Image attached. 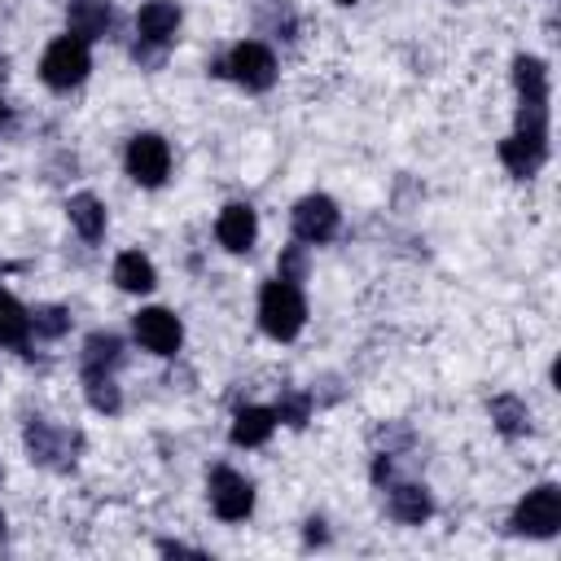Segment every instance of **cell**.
Instances as JSON below:
<instances>
[{"mask_svg":"<svg viewBox=\"0 0 561 561\" xmlns=\"http://www.w3.org/2000/svg\"><path fill=\"white\" fill-rule=\"evenodd\" d=\"M486 412H491V425H495L504 438L530 434V408H526L517 394H495V399L486 403Z\"/></svg>","mask_w":561,"mask_h":561,"instance_id":"obj_19","label":"cell"},{"mask_svg":"<svg viewBox=\"0 0 561 561\" xmlns=\"http://www.w3.org/2000/svg\"><path fill=\"white\" fill-rule=\"evenodd\" d=\"M66 22H70V35L79 39H105L110 26H114V4L110 0H70L66 9Z\"/></svg>","mask_w":561,"mask_h":561,"instance_id":"obj_13","label":"cell"},{"mask_svg":"<svg viewBox=\"0 0 561 561\" xmlns=\"http://www.w3.org/2000/svg\"><path fill=\"white\" fill-rule=\"evenodd\" d=\"M307 543H324V522L320 517L307 522Z\"/></svg>","mask_w":561,"mask_h":561,"instance_id":"obj_27","label":"cell"},{"mask_svg":"<svg viewBox=\"0 0 561 561\" xmlns=\"http://www.w3.org/2000/svg\"><path fill=\"white\" fill-rule=\"evenodd\" d=\"M0 478H4V469H0Z\"/></svg>","mask_w":561,"mask_h":561,"instance_id":"obj_32","label":"cell"},{"mask_svg":"<svg viewBox=\"0 0 561 561\" xmlns=\"http://www.w3.org/2000/svg\"><path fill=\"white\" fill-rule=\"evenodd\" d=\"M4 75H9V61H4V57H0V83H4Z\"/></svg>","mask_w":561,"mask_h":561,"instance_id":"obj_28","label":"cell"},{"mask_svg":"<svg viewBox=\"0 0 561 561\" xmlns=\"http://www.w3.org/2000/svg\"><path fill=\"white\" fill-rule=\"evenodd\" d=\"M26 342H31V311L9 289H0V346L22 351Z\"/></svg>","mask_w":561,"mask_h":561,"instance_id":"obj_20","label":"cell"},{"mask_svg":"<svg viewBox=\"0 0 561 561\" xmlns=\"http://www.w3.org/2000/svg\"><path fill=\"white\" fill-rule=\"evenodd\" d=\"M390 473H394V460H390V451H381L373 460V482H390Z\"/></svg>","mask_w":561,"mask_h":561,"instance_id":"obj_26","label":"cell"},{"mask_svg":"<svg viewBox=\"0 0 561 561\" xmlns=\"http://www.w3.org/2000/svg\"><path fill=\"white\" fill-rule=\"evenodd\" d=\"M175 31H180V4L175 0L140 4V13H136V35H140L136 57H149V48H167L175 39Z\"/></svg>","mask_w":561,"mask_h":561,"instance_id":"obj_9","label":"cell"},{"mask_svg":"<svg viewBox=\"0 0 561 561\" xmlns=\"http://www.w3.org/2000/svg\"><path fill=\"white\" fill-rule=\"evenodd\" d=\"M131 329H136V342H140L145 351H153V355H175L180 342H184L180 316L167 311V307H145V311H136Z\"/></svg>","mask_w":561,"mask_h":561,"instance_id":"obj_10","label":"cell"},{"mask_svg":"<svg viewBox=\"0 0 561 561\" xmlns=\"http://www.w3.org/2000/svg\"><path fill=\"white\" fill-rule=\"evenodd\" d=\"M114 285L127 289V294H149L158 285V272H153V263L140 250H123L114 259Z\"/></svg>","mask_w":561,"mask_h":561,"instance_id":"obj_17","label":"cell"},{"mask_svg":"<svg viewBox=\"0 0 561 561\" xmlns=\"http://www.w3.org/2000/svg\"><path fill=\"white\" fill-rule=\"evenodd\" d=\"M31 329H35L39 337H61V333L70 329V311H66V307H35V311H31Z\"/></svg>","mask_w":561,"mask_h":561,"instance_id":"obj_23","label":"cell"},{"mask_svg":"<svg viewBox=\"0 0 561 561\" xmlns=\"http://www.w3.org/2000/svg\"><path fill=\"white\" fill-rule=\"evenodd\" d=\"M513 83H517V131L548 136V66L522 53L513 61Z\"/></svg>","mask_w":561,"mask_h":561,"instance_id":"obj_2","label":"cell"},{"mask_svg":"<svg viewBox=\"0 0 561 561\" xmlns=\"http://www.w3.org/2000/svg\"><path fill=\"white\" fill-rule=\"evenodd\" d=\"M390 517L394 522H403V526H421L430 513H434V500H430V491L425 486H416V482H399V486H390Z\"/></svg>","mask_w":561,"mask_h":561,"instance_id":"obj_15","label":"cell"},{"mask_svg":"<svg viewBox=\"0 0 561 561\" xmlns=\"http://www.w3.org/2000/svg\"><path fill=\"white\" fill-rule=\"evenodd\" d=\"M276 430V408H241L232 416V443L237 447H263Z\"/></svg>","mask_w":561,"mask_h":561,"instance_id":"obj_18","label":"cell"},{"mask_svg":"<svg viewBox=\"0 0 561 561\" xmlns=\"http://www.w3.org/2000/svg\"><path fill=\"white\" fill-rule=\"evenodd\" d=\"M66 447H70V434L66 430L48 425L44 416H31L26 421V451H31V460L57 465V456H66Z\"/></svg>","mask_w":561,"mask_h":561,"instance_id":"obj_14","label":"cell"},{"mask_svg":"<svg viewBox=\"0 0 561 561\" xmlns=\"http://www.w3.org/2000/svg\"><path fill=\"white\" fill-rule=\"evenodd\" d=\"M259 324L267 337L276 342H294L307 324V302H302V289L294 280H280L272 276L263 289H259Z\"/></svg>","mask_w":561,"mask_h":561,"instance_id":"obj_1","label":"cell"},{"mask_svg":"<svg viewBox=\"0 0 561 561\" xmlns=\"http://www.w3.org/2000/svg\"><path fill=\"white\" fill-rule=\"evenodd\" d=\"M259 237V215L250 202H228L215 219V241L228 250V254H245Z\"/></svg>","mask_w":561,"mask_h":561,"instance_id":"obj_11","label":"cell"},{"mask_svg":"<svg viewBox=\"0 0 561 561\" xmlns=\"http://www.w3.org/2000/svg\"><path fill=\"white\" fill-rule=\"evenodd\" d=\"M83 394H88V403H92L96 412H105V416H114V412L123 408V394H118V386H114L110 373H83Z\"/></svg>","mask_w":561,"mask_h":561,"instance_id":"obj_22","label":"cell"},{"mask_svg":"<svg viewBox=\"0 0 561 561\" xmlns=\"http://www.w3.org/2000/svg\"><path fill=\"white\" fill-rule=\"evenodd\" d=\"M88 70H92L88 39H79V35H70V31L57 35V39L44 48V57H39V79H44L48 88H57V92H70L75 83H83Z\"/></svg>","mask_w":561,"mask_h":561,"instance_id":"obj_3","label":"cell"},{"mask_svg":"<svg viewBox=\"0 0 561 561\" xmlns=\"http://www.w3.org/2000/svg\"><path fill=\"white\" fill-rule=\"evenodd\" d=\"M289 224H294V237H298L302 245H324V241L337 237L342 210H337L333 197H324V193H307V197H298Z\"/></svg>","mask_w":561,"mask_h":561,"instance_id":"obj_7","label":"cell"},{"mask_svg":"<svg viewBox=\"0 0 561 561\" xmlns=\"http://www.w3.org/2000/svg\"><path fill=\"white\" fill-rule=\"evenodd\" d=\"M0 530H4V513H0Z\"/></svg>","mask_w":561,"mask_h":561,"instance_id":"obj_30","label":"cell"},{"mask_svg":"<svg viewBox=\"0 0 561 561\" xmlns=\"http://www.w3.org/2000/svg\"><path fill=\"white\" fill-rule=\"evenodd\" d=\"M206 486H210V508H215V517H224V522L250 517V508H254V486H250L245 473H237V469H228V465H215Z\"/></svg>","mask_w":561,"mask_h":561,"instance_id":"obj_8","label":"cell"},{"mask_svg":"<svg viewBox=\"0 0 561 561\" xmlns=\"http://www.w3.org/2000/svg\"><path fill=\"white\" fill-rule=\"evenodd\" d=\"M302 272H307V254H302V245H285V250H280V272H276V276L298 285Z\"/></svg>","mask_w":561,"mask_h":561,"instance_id":"obj_25","label":"cell"},{"mask_svg":"<svg viewBox=\"0 0 561 561\" xmlns=\"http://www.w3.org/2000/svg\"><path fill=\"white\" fill-rule=\"evenodd\" d=\"M66 215H70V224H75V232L83 241H101L105 237V202L96 193H75L66 202Z\"/></svg>","mask_w":561,"mask_h":561,"instance_id":"obj_16","label":"cell"},{"mask_svg":"<svg viewBox=\"0 0 561 561\" xmlns=\"http://www.w3.org/2000/svg\"><path fill=\"white\" fill-rule=\"evenodd\" d=\"M307 412H311V399L307 394H285L280 403H276V421H285V425H307Z\"/></svg>","mask_w":561,"mask_h":561,"instance_id":"obj_24","label":"cell"},{"mask_svg":"<svg viewBox=\"0 0 561 561\" xmlns=\"http://www.w3.org/2000/svg\"><path fill=\"white\" fill-rule=\"evenodd\" d=\"M123 364V342L114 333H92L83 342V373H114Z\"/></svg>","mask_w":561,"mask_h":561,"instance_id":"obj_21","label":"cell"},{"mask_svg":"<svg viewBox=\"0 0 561 561\" xmlns=\"http://www.w3.org/2000/svg\"><path fill=\"white\" fill-rule=\"evenodd\" d=\"M123 162H127V175H131L140 188H158V184H167V175H171V145H167L158 131H136V136L127 140Z\"/></svg>","mask_w":561,"mask_h":561,"instance_id":"obj_6","label":"cell"},{"mask_svg":"<svg viewBox=\"0 0 561 561\" xmlns=\"http://www.w3.org/2000/svg\"><path fill=\"white\" fill-rule=\"evenodd\" d=\"M215 75L237 79L245 92H267V88L276 83V57H272L267 44H259V39H241V44L228 48V57L215 66Z\"/></svg>","mask_w":561,"mask_h":561,"instance_id":"obj_4","label":"cell"},{"mask_svg":"<svg viewBox=\"0 0 561 561\" xmlns=\"http://www.w3.org/2000/svg\"><path fill=\"white\" fill-rule=\"evenodd\" d=\"M337 4H355V0H337Z\"/></svg>","mask_w":561,"mask_h":561,"instance_id":"obj_31","label":"cell"},{"mask_svg":"<svg viewBox=\"0 0 561 561\" xmlns=\"http://www.w3.org/2000/svg\"><path fill=\"white\" fill-rule=\"evenodd\" d=\"M513 530L530 539H552L561 530V491L552 482H539L535 491H526L522 504L513 508Z\"/></svg>","mask_w":561,"mask_h":561,"instance_id":"obj_5","label":"cell"},{"mask_svg":"<svg viewBox=\"0 0 561 561\" xmlns=\"http://www.w3.org/2000/svg\"><path fill=\"white\" fill-rule=\"evenodd\" d=\"M500 162L508 167L513 180H530L543 162H548V136H530V131H513L500 140Z\"/></svg>","mask_w":561,"mask_h":561,"instance_id":"obj_12","label":"cell"},{"mask_svg":"<svg viewBox=\"0 0 561 561\" xmlns=\"http://www.w3.org/2000/svg\"><path fill=\"white\" fill-rule=\"evenodd\" d=\"M4 114H9V110H4V101H0V118H4Z\"/></svg>","mask_w":561,"mask_h":561,"instance_id":"obj_29","label":"cell"}]
</instances>
